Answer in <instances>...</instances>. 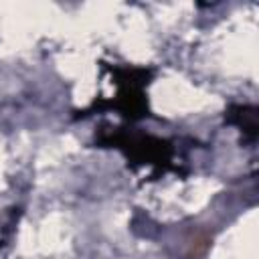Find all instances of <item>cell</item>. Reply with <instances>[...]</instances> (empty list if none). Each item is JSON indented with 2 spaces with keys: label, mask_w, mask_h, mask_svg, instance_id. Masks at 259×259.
I'll use <instances>...</instances> for the list:
<instances>
[{
  "label": "cell",
  "mask_w": 259,
  "mask_h": 259,
  "mask_svg": "<svg viewBox=\"0 0 259 259\" xmlns=\"http://www.w3.org/2000/svg\"><path fill=\"white\" fill-rule=\"evenodd\" d=\"M105 71L111 73V79L117 87V93L113 99H95L87 109L77 111L75 119L87 117L97 111L115 109L121 117L127 121H140L150 115V103L146 95V87L150 85L154 77V69L150 67H134V65H105L101 63Z\"/></svg>",
  "instance_id": "cell-1"
},
{
  "label": "cell",
  "mask_w": 259,
  "mask_h": 259,
  "mask_svg": "<svg viewBox=\"0 0 259 259\" xmlns=\"http://www.w3.org/2000/svg\"><path fill=\"white\" fill-rule=\"evenodd\" d=\"M95 146L119 150L127 158V164L134 168L150 166L156 172H168V170L178 172V166L172 162L174 160L172 142L164 138H156L152 134L132 132L127 127H101L95 134Z\"/></svg>",
  "instance_id": "cell-2"
},
{
  "label": "cell",
  "mask_w": 259,
  "mask_h": 259,
  "mask_svg": "<svg viewBox=\"0 0 259 259\" xmlns=\"http://www.w3.org/2000/svg\"><path fill=\"white\" fill-rule=\"evenodd\" d=\"M257 117H259L257 105H249V103H231L225 111V121L229 125H235L249 144H253L259 136Z\"/></svg>",
  "instance_id": "cell-3"
}]
</instances>
